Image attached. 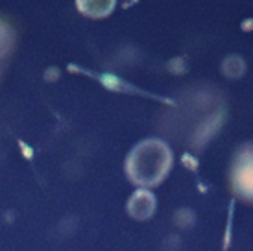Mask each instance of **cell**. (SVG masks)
<instances>
[{"mask_svg": "<svg viewBox=\"0 0 253 251\" xmlns=\"http://www.w3.org/2000/svg\"><path fill=\"white\" fill-rule=\"evenodd\" d=\"M172 163L169 146L161 140H144L127 157V174L139 185H157Z\"/></svg>", "mask_w": 253, "mask_h": 251, "instance_id": "1", "label": "cell"}, {"mask_svg": "<svg viewBox=\"0 0 253 251\" xmlns=\"http://www.w3.org/2000/svg\"><path fill=\"white\" fill-rule=\"evenodd\" d=\"M233 183H235V190L242 198L253 200V146L242 148L237 155Z\"/></svg>", "mask_w": 253, "mask_h": 251, "instance_id": "2", "label": "cell"}, {"mask_svg": "<svg viewBox=\"0 0 253 251\" xmlns=\"http://www.w3.org/2000/svg\"><path fill=\"white\" fill-rule=\"evenodd\" d=\"M154 205H155L154 196L150 194V192H146V190H139L131 198V202H129V210H131V214L135 218H146L152 214Z\"/></svg>", "mask_w": 253, "mask_h": 251, "instance_id": "3", "label": "cell"}, {"mask_svg": "<svg viewBox=\"0 0 253 251\" xmlns=\"http://www.w3.org/2000/svg\"><path fill=\"white\" fill-rule=\"evenodd\" d=\"M78 7L89 17H106L113 11L115 0H78Z\"/></svg>", "mask_w": 253, "mask_h": 251, "instance_id": "4", "label": "cell"}, {"mask_svg": "<svg viewBox=\"0 0 253 251\" xmlns=\"http://www.w3.org/2000/svg\"><path fill=\"white\" fill-rule=\"evenodd\" d=\"M222 67H224V72L229 78H237V76H240L242 70H244V61H242L239 56H229L224 61Z\"/></svg>", "mask_w": 253, "mask_h": 251, "instance_id": "5", "label": "cell"}]
</instances>
